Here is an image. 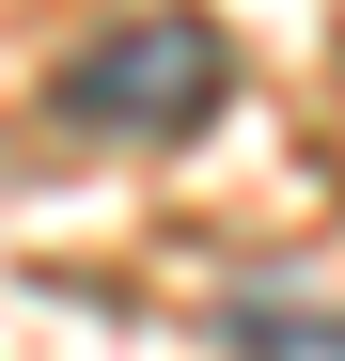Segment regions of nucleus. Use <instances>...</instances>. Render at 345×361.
<instances>
[{
	"label": "nucleus",
	"mask_w": 345,
	"mask_h": 361,
	"mask_svg": "<svg viewBox=\"0 0 345 361\" xmlns=\"http://www.w3.org/2000/svg\"><path fill=\"white\" fill-rule=\"evenodd\" d=\"M220 32L204 16H126V32H94L63 79H47V110L63 126H110V142H189L204 110H220Z\"/></svg>",
	"instance_id": "obj_1"
}]
</instances>
